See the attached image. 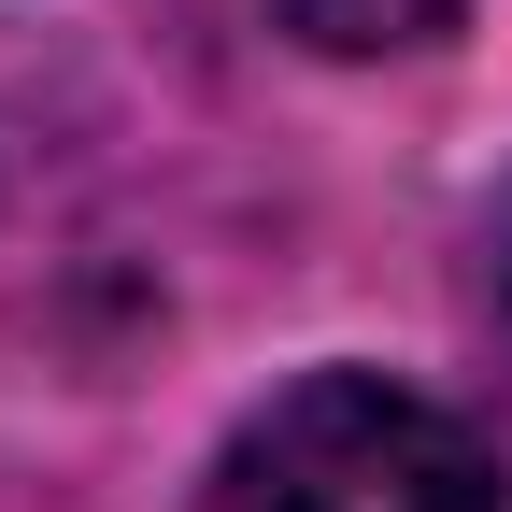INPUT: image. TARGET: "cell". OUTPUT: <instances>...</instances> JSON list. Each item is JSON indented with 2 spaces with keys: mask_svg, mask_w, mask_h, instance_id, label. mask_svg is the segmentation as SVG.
I'll return each mask as SVG.
<instances>
[{
  "mask_svg": "<svg viewBox=\"0 0 512 512\" xmlns=\"http://www.w3.org/2000/svg\"><path fill=\"white\" fill-rule=\"evenodd\" d=\"M200 512H498V470L456 413H427L384 370H313L271 413H242Z\"/></svg>",
  "mask_w": 512,
  "mask_h": 512,
  "instance_id": "cell-1",
  "label": "cell"
},
{
  "mask_svg": "<svg viewBox=\"0 0 512 512\" xmlns=\"http://www.w3.org/2000/svg\"><path fill=\"white\" fill-rule=\"evenodd\" d=\"M271 15L313 57H399V43H441V29H456V0H271Z\"/></svg>",
  "mask_w": 512,
  "mask_h": 512,
  "instance_id": "cell-2",
  "label": "cell"
}]
</instances>
